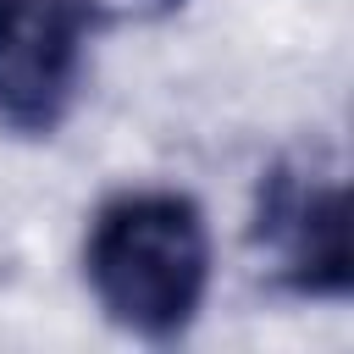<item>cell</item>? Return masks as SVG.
Wrapping results in <instances>:
<instances>
[{
	"mask_svg": "<svg viewBox=\"0 0 354 354\" xmlns=\"http://www.w3.org/2000/svg\"><path fill=\"white\" fill-rule=\"evenodd\" d=\"M88 22H160L183 0H77Z\"/></svg>",
	"mask_w": 354,
	"mask_h": 354,
	"instance_id": "obj_4",
	"label": "cell"
},
{
	"mask_svg": "<svg viewBox=\"0 0 354 354\" xmlns=\"http://www.w3.org/2000/svg\"><path fill=\"white\" fill-rule=\"evenodd\" d=\"M254 249L288 293L343 299L354 282L343 177L315 155H293L271 166L254 205Z\"/></svg>",
	"mask_w": 354,
	"mask_h": 354,
	"instance_id": "obj_2",
	"label": "cell"
},
{
	"mask_svg": "<svg viewBox=\"0 0 354 354\" xmlns=\"http://www.w3.org/2000/svg\"><path fill=\"white\" fill-rule=\"evenodd\" d=\"M83 271L100 310L138 337H177L205 304L210 288V232L188 194L144 188L100 205Z\"/></svg>",
	"mask_w": 354,
	"mask_h": 354,
	"instance_id": "obj_1",
	"label": "cell"
},
{
	"mask_svg": "<svg viewBox=\"0 0 354 354\" xmlns=\"http://www.w3.org/2000/svg\"><path fill=\"white\" fill-rule=\"evenodd\" d=\"M88 17L77 0H0V127L50 138L83 88Z\"/></svg>",
	"mask_w": 354,
	"mask_h": 354,
	"instance_id": "obj_3",
	"label": "cell"
}]
</instances>
